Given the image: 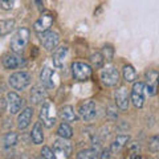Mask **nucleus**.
<instances>
[{"label": "nucleus", "instance_id": "nucleus-9", "mask_svg": "<svg viewBox=\"0 0 159 159\" xmlns=\"http://www.w3.org/2000/svg\"><path fill=\"white\" fill-rule=\"evenodd\" d=\"M53 15L52 13H49V12H44L41 16H40V19L37 20L36 23H34V31H36L37 33H44V32H47L49 31V28L52 27V24H53Z\"/></svg>", "mask_w": 159, "mask_h": 159}, {"label": "nucleus", "instance_id": "nucleus-32", "mask_svg": "<svg viewBox=\"0 0 159 159\" xmlns=\"http://www.w3.org/2000/svg\"><path fill=\"white\" fill-rule=\"evenodd\" d=\"M99 159H110V150H107V148H106V150H103Z\"/></svg>", "mask_w": 159, "mask_h": 159}, {"label": "nucleus", "instance_id": "nucleus-23", "mask_svg": "<svg viewBox=\"0 0 159 159\" xmlns=\"http://www.w3.org/2000/svg\"><path fill=\"white\" fill-rule=\"evenodd\" d=\"M57 134L64 139H69L73 135V129L68 125V123H61L57 129Z\"/></svg>", "mask_w": 159, "mask_h": 159}, {"label": "nucleus", "instance_id": "nucleus-24", "mask_svg": "<svg viewBox=\"0 0 159 159\" xmlns=\"http://www.w3.org/2000/svg\"><path fill=\"white\" fill-rule=\"evenodd\" d=\"M97 148H88L77 154V159H97Z\"/></svg>", "mask_w": 159, "mask_h": 159}, {"label": "nucleus", "instance_id": "nucleus-22", "mask_svg": "<svg viewBox=\"0 0 159 159\" xmlns=\"http://www.w3.org/2000/svg\"><path fill=\"white\" fill-rule=\"evenodd\" d=\"M15 27V20H0V37L7 36L12 32Z\"/></svg>", "mask_w": 159, "mask_h": 159}, {"label": "nucleus", "instance_id": "nucleus-34", "mask_svg": "<svg viewBox=\"0 0 159 159\" xmlns=\"http://www.w3.org/2000/svg\"><path fill=\"white\" fill-rule=\"evenodd\" d=\"M4 109H6V102H4V99H0V111H3Z\"/></svg>", "mask_w": 159, "mask_h": 159}, {"label": "nucleus", "instance_id": "nucleus-11", "mask_svg": "<svg viewBox=\"0 0 159 159\" xmlns=\"http://www.w3.org/2000/svg\"><path fill=\"white\" fill-rule=\"evenodd\" d=\"M143 93H145V84L143 82L134 84L133 92H131V101H133L135 107H142L143 106V101H145Z\"/></svg>", "mask_w": 159, "mask_h": 159}, {"label": "nucleus", "instance_id": "nucleus-35", "mask_svg": "<svg viewBox=\"0 0 159 159\" xmlns=\"http://www.w3.org/2000/svg\"><path fill=\"white\" fill-rule=\"evenodd\" d=\"M37 159H43V158H37Z\"/></svg>", "mask_w": 159, "mask_h": 159}, {"label": "nucleus", "instance_id": "nucleus-2", "mask_svg": "<svg viewBox=\"0 0 159 159\" xmlns=\"http://www.w3.org/2000/svg\"><path fill=\"white\" fill-rule=\"evenodd\" d=\"M31 84V76L27 72H17L9 77V85L16 90H23Z\"/></svg>", "mask_w": 159, "mask_h": 159}, {"label": "nucleus", "instance_id": "nucleus-5", "mask_svg": "<svg viewBox=\"0 0 159 159\" xmlns=\"http://www.w3.org/2000/svg\"><path fill=\"white\" fill-rule=\"evenodd\" d=\"M40 41H41L43 47L45 48L47 51H53V49L58 45L60 37L56 32L47 31L44 33H40Z\"/></svg>", "mask_w": 159, "mask_h": 159}, {"label": "nucleus", "instance_id": "nucleus-16", "mask_svg": "<svg viewBox=\"0 0 159 159\" xmlns=\"http://www.w3.org/2000/svg\"><path fill=\"white\" fill-rule=\"evenodd\" d=\"M53 70L51 68H48L45 66L43 69V72H41V76H40V78H41V84L44 86H45L47 89H52L54 88V84H53Z\"/></svg>", "mask_w": 159, "mask_h": 159}, {"label": "nucleus", "instance_id": "nucleus-29", "mask_svg": "<svg viewBox=\"0 0 159 159\" xmlns=\"http://www.w3.org/2000/svg\"><path fill=\"white\" fill-rule=\"evenodd\" d=\"M41 155H43V158H45V159H56V158H54L53 150H52L51 147H48V146H44V147H43Z\"/></svg>", "mask_w": 159, "mask_h": 159}, {"label": "nucleus", "instance_id": "nucleus-25", "mask_svg": "<svg viewBox=\"0 0 159 159\" xmlns=\"http://www.w3.org/2000/svg\"><path fill=\"white\" fill-rule=\"evenodd\" d=\"M123 77L127 82H134L137 78V72L131 65H126L123 68Z\"/></svg>", "mask_w": 159, "mask_h": 159}, {"label": "nucleus", "instance_id": "nucleus-21", "mask_svg": "<svg viewBox=\"0 0 159 159\" xmlns=\"http://www.w3.org/2000/svg\"><path fill=\"white\" fill-rule=\"evenodd\" d=\"M45 98H47V93H45L44 89L39 88V86L33 88V90L31 93V101L33 103H40V102H43Z\"/></svg>", "mask_w": 159, "mask_h": 159}, {"label": "nucleus", "instance_id": "nucleus-7", "mask_svg": "<svg viewBox=\"0 0 159 159\" xmlns=\"http://www.w3.org/2000/svg\"><path fill=\"white\" fill-rule=\"evenodd\" d=\"M78 114L84 121H93L94 118L97 116V110H96V103L93 101H85L84 103H81L80 106V110H78Z\"/></svg>", "mask_w": 159, "mask_h": 159}, {"label": "nucleus", "instance_id": "nucleus-3", "mask_svg": "<svg viewBox=\"0 0 159 159\" xmlns=\"http://www.w3.org/2000/svg\"><path fill=\"white\" fill-rule=\"evenodd\" d=\"M72 73L74 80H77V81H86L92 76V68L85 62H73Z\"/></svg>", "mask_w": 159, "mask_h": 159}, {"label": "nucleus", "instance_id": "nucleus-18", "mask_svg": "<svg viewBox=\"0 0 159 159\" xmlns=\"http://www.w3.org/2000/svg\"><path fill=\"white\" fill-rule=\"evenodd\" d=\"M32 141L34 145H40V143H43L44 141V134H43V126H41V122H36L34 123V126L32 129Z\"/></svg>", "mask_w": 159, "mask_h": 159}, {"label": "nucleus", "instance_id": "nucleus-14", "mask_svg": "<svg viewBox=\"0 0 159 159\" xmlns=\"http://www.w3.org/2000/svg\"><path fill=\"white\" fill-rule=\"evenodd\" d=\"M25 64V60H24L23 57H19L16 56V54H6L3 58V65L6 69H17L20 68L21 65H24Z\"/></svg>", "mask_w": 159, "mask_h": 159}, {"label": "nucleus", "instance_id": "nucleus-28", "mask_svg": "<svg viewBox=\"0 0 159 159\" xmlns=\"http://www.w3.org/2000/svg\"><path fill=\"white\" fill-rule=\"evenodd\" d=\"M148 148L152 152H158L159 151V135L152 137L150 141H148Z\"/></svg>", "mask_w": 159, "mask_h": 159}, {"label": "nucleus", "instance_id": "nucleus-17", "mask_svg": "<svg viewBox=\"0 0 159 159\" xmlns=\"http://www.w3.org/2000/svg\"><path fill=\"white\" fill-rule=\"evenodd\" d=\"M66 53H68V48L66 47L58 48L53 54V65L56 68H62L64 61H65V57H66Z\"/></svg>", "mask_w": 159, "mask_h": 159}, {"label": "nucleus", "instance_id": "nucleus-8", "mask_svg": "<svg viewBox=\"0 0 159 159\" xmlns=\"http://www.w3.org/2000/svg\"><path fill=\"white\" fill-rule=\"evenodd\" d=\"M159 85V73L157 70L146 72V92L148 96H155Z\"/></svg>", "mask_w": 159, "mask_h": 159}, {"label": "nucleus", "instance_id": "nucleus-20", "mask_svg": "<svg viewBox=\"0 0 159 159\" xmlns=\"http://www.w3.org/2000/svg\"><path fill=\"white\" fill-rule=\"evenodd\" d=\"M129 135H118L116 138V141L113 142V145H111V151L113 152H119L122 150L123 147H125V145L129 142Z\"/></svg>", "mask_w": 159, "mask_h": 159}, {"label": "nucleus", "instance_id": "nucleus-27", "mask_svg": "<svg viewBox=\"0 0 159 159\" xmlns=\"http://www.w3.org/2000/svg\"><path fill=\"white\" fill-rule=\"evenodd\" d=\"M103 60H105V58L102 57L101 53H94V54H92V57H90V61H92V64L96 68H102Z\"/></svg>", "mask_w": 159, "mask_h": 159}, {"label": "nucleus", "instance_id": "nucleus-31", "mask_svg": "<svg viewBox=\"0 0 159 159\" xmlns=\"http://www.w3.org/2000/svg\"><path fill=\"white\" fill-rule=\"evenodd\" d=\"M0 7L8 11V9L13 7V0H0Z\"/></svg>", "mask_w": 159, "mask_h": 159}, {"label": "nucleus", "instance_id": "nucleus-6", "mask_svg": "<svg viewBox=\"0 0 159 159\" xmlns=\"http://www.w3.org/2000/svg\"><path fill=\"white\" fill-rule=\"evenodd\" d=\"M53 152L56 154L54 158L56 157H64L65 159H68L72 154V146L66 139H64V138L57 139V141H54V145H53Z\"/></svg>", "mask_w": 159, "mask_h": 159}, {"label": "nucleus", "instance_id": "nucleus-30", "mask_svg": "<svg viewBox=\"0 0 159 159\" xmlns=\"http://www.w3.org/2000/svg\"><path fill=\"white\" fill-rule=\"evenodd\" d=\"M113 53H114V51H113V48L110 45L103 47V51H102V57L103 58H106L107 61H110V60L113 58Z\"/></svg>", "mask_w": 159, "mask_h": 159}, {"label": "nucleus", "instance_id": "nucleus-15", "mask_svg": "<svg viewBox=\"0 0 159 159\" xmlns=\"http://www.w3.org/2000/svg\"><path fill=\"white\" fill-rule=\"evenodd\" d=\"M32 117H33V109L32 107H25L24 110L21 111V114L17 118V126L19 129H25L29 126V123L32 121Z\"/></svg>", "mask_w": 159, "mask_h": 159}, {"label": "nucleus", "instance_id": "nucleus-33", "mask_svg": "<svg viewBox=\"0 0 159 159\" xmlns=\"http://www.w3.org/2000/svg\"><path fill=\"white\" fill-rule=\"evenodd\" d=\"M130 159H142V157L139 155L138 152H134V154H131V157H130Z\"/></svg>", "mask_w": 159, "mask_h": 159}, {"label": "nucleus", "instance_id": "nucleus-19", "mask_svg": "<svg viewBox=\"0 0 159 159\" xmlns=\"http://www.w3.org/2000/svg\"><path fill=\"white\" fill-rule=\"evenodd\" d=\"M60 116H61V118L65 122H73V121L77 119V116H76V113H74V109L72 106H69V105L60 109Z\"/></svg>", "mask_w": 159, "mask_h": 159}, {"label": "nucleus", "instance_id": "nucleus-26", "mask_svg": "<svg viewBox=\"0 0 159 159\" xmlns=\"http://www.w3.org/2000/svg\"><path fill=\"white\" fill-rule=\"evenodd\" d=\"M17 134L16 133H13V131H11V133H7L6 135H4V138H3V143H4V146L6 147H11V146H15L17 143Z\"/></svg>", "mask_w": 159, "mask_h": 159}, {"label": "nucleus", "instance_id": "nucleus-13", "mask_svg": "<svg viewBox=\"0 0 159 159\" xmlns=\"http://www.w3.org/2000/svg\"><path fill=\"white\" fill-rule=\"evenodd\" d=\"M7 103H8V110L11 114H17L20 109L23 106V99L20 98L15 92H11L7 94Z\"/></svg>", "mask_w": 159, "mask_h": 159}, {"label": "nucleus", "instance_id": "nucleus-10", "mask_svg": "<svg viewBox=\"0 0 159 159\" xmlns=\"http://www.w3.org/2000/svg\"><path fill=\"white\" fill-rule=\"evenodd\" d=\"M101 80L106 86H116L119 81V73L116 68H107L101 73Z\"/></svg>", "mask_w": 159, "mask_h": 159}, {"label": "nucleus", "instance_id": "nucleus-1", "mask_svg": "<svg viewBox=\"0 0 159 159\" xmlns=\"http://www.w3.org/2000/svg\"><path fill=\"white\" fill-rule=\"evenodd\" d=\"M29 29L20 28L11 39V49L15 53H21L29 43Z\"/></svg>", "mask_w": 159, "mask_h": 159}, {"label": "nucleus", "instance_id": "nucleus-12", "mask_svg": "<svg viewBox=\"0 0 159 159\" xmlns=\"http://www.w3.org/2000/svg\"><path fill=\"white\" fill-rule=\"evenodd\" d=\"M129 99H130V94L125 86H121L116 90V105L121 110H126L129 107Z\"/></svg>", "mask_w": 159, "mask_h": 159}, {"label": "nucleus", "instance_id": "nucleus-4", "mask_svg": "<svg viewBox=\"0 0 159 159\" xmlns=\"http://www.w3.org/2000/svg\"><path fill=\"white\" fill-rule=\"evenodd\" d=\"M40 119L43 121V125L47 127H53L56 125V117H54L53 105L51 102H44L41 111H40Z\"/></svg>", "mask_w": 159, "mask_h": 159}]
</instances>
